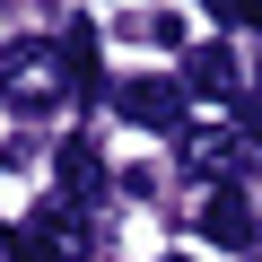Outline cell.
<instances>
[{
  "label": "cell",
  "mask_w": 262,
  "mask_h": 262,
  "mask_svg": "<svg viewBox=\"0 0 262 262\" xmlns=\"http://www.w3.org/2000/svg\"><path fill=\"white\" fill-rule=\"evenodd\" d=\"M70 96H79V61H70L61 44L18 35L9 53H0V105H9V114H53V105H70Z\"/></svg>",
  "instance_id": "obj_1"
},
{
  "label": "cell",
  "mask_w": 262,
  "mask_h": 262,
  "mask_svg": "<svg viewBox=\"0 0 262 262\" xmlns=\"http://www.w3.org/2000/svg\"><path fill=\"white\" fill-rule=\"evenodd\" d=\"M184 88L236 105V88H245V79H236V53H227V44H192V53H184Z\"/></svg>",
  "instance_id": "obj_4"
},
{
  "label": "cell",
  "mask_w": 262,
  "mask_h": 262,
  "mask_svg": "<svg viewBox=\"0 0 262 262\" xmlns=\"http://www.w3.org/2000/svg\"><path fill=\"white\" fill-rule=\"evenodd\" d=\"M236 131H245V140L262 149V96H236Z\"/></svg>",
  "instance_id": "obj_8"
},
{
  "label": "cell",
  "mask_w": 262,
  "mask_h": 262,
  "mask_svg": "<svg viewBox=\"0 0 262 262\" xmlns=\"http://www.w3.org/2000/svg\"><path fill=\"white\" fill-rule=\"evenodd\" d=\"M184 166H192V175H210V184H236V131H219V122L184 131Z\"/></svg>",
  "instance_id": "obj_5"
},
{
  "label": "cell",
  "mask_w": 262,
  "mask_h": 262,
  "mask_svg": "<svg viewBox=\"0 0 262 262\" xmlns=\"http://www.w3.org/2000/svg\"><path fill=\"white\" fill-rule=\"evenodd\" d=\"M114 105H122V122H140V131H184V88L175 79H122Z\"/></svg>",
  "instance_id": "obj_2"
},
{
  "label": "cell",
  "mask_w": 262,
  "mask_h": 262,
  "mask_svg": "<svg viewBox=\"0 0 262 262\" xmlns=\"http://www.w3.org/2000/svg\"><path fill=\"white\" fill-rule=\"evenodd\" d=\"M131 35H140V44H184V18L175 9H149V18H131Z\"/></svg>",
  "instance_id": "obj_7"
},
{
  "label": "cell",
  "mask_w": 262,
  "mask_h": 262,
  "mask_svg": "<svg viewBox=\"0 0 262 262\" xmlns=\"http://www.w3.org/2000/svg\"><path fill=\"white\" fill-rule=\"evenodd\" d=\"M253 227H262V219H253V201H245L236 184H210V192H201V236H210L219 253H245Z\"/></svg>",
  "instance_id": "obj_3"
},
{
  "label": "cell",
  "mask_w": 262,
  "mask_h": 262,
  "mask_svg": "<svg viewBox=\"0 0 262 262\" xmlns=\"http://www.w3.org/2000/svg\"><path fill=\"white\" fill-rule=\"evenodd\" d=\"M53 175H61V192H70V201H88V192L105 184V158H96L88 140H61V158H53Z\"/></svg>",
  "instance_id": "obj_6"
},
{
  "label": "cell",
  "mask_w": 262,
  "mask_h": 262,
  "mask_svg": "<svg viewBox=\"0 0 262 262\" xmlns=\"http://www.w3.org/2000/svg\"><path fill=\"white\" fill-rule=\"evenodd\" d=\"M166 262H192V253H166Z\"/></svg>",
  "instance_id": "obj_9"
}]
</instances>
